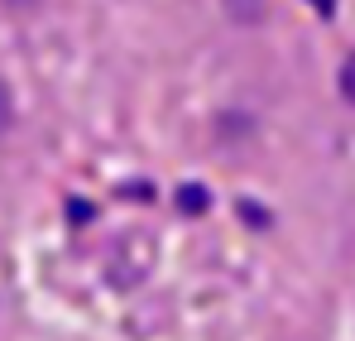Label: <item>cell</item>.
Segmentation results:
<instances>
[{
	"mask_svg": "<svg viewBox=\"0 0 355 341\" xmlns=\"http://www.w3.org/2000/svg\"><path fill=\"white\" fill-rule=\"evenodd\" d=\"M211 130H216V144H226V149H231V144H250L259 125H254V115H250V111H221Z\"/></svg>",
	"mask_w": 355,
	"mask_h": 341,
	"instance_id": "cell-1",
	"label": "cell"
},
{
	"mask_svg": "<svg viewBox=\"0 0 355 341\" xmlns=\"http://www.w3.org/2000/svg\"><path fill=\"white\" fill-rule=\"evenodd\" d=\"M173 207L182 212V217H207V207H211V192H207L202 183H178Z\"/></svg>",
	"mask_w": 355,
	"mask_h": 341,
	"instance_id": "cell-2",
	"label": "cell"
},
{
	"mask_svg": "<svg viewBox=\"0 0 355 341\" xmlns=\"http://www.w3.org/2000/svg\"><path fill=\"white\" fill-rule=\"evenodd\" d=\"M221 10L236 19V29H254V24L269 15V5H264V0H221Z\"/></svg>",
	"mask_w": 355,
	"mask_h": 341,
	"instance_id": "cell-3",
	"label": "cell"
},
{
	"mask_svg": "<svg viewBox=\"0 0 355 341\" xmlns=\"http://www.w3.org/2000/svg\"><path fill=\"white\" fill-rule=\"evenodd\" d=\"M236 212L245 217V226H254V231L274 226V212H269V207H259V202H250V197H240V202H236Z\"/></svg>",
	"mask_w": 355,
	"mask_h": 341,
	"instance_id": "cell-4",
	"label": "cell"
},
{
	"mask_svg": "<svg viewBox=\"0 0 355 341\" xmlns=\"http://www.w3.org/2000/svg\"><path fill=\"white\" fill-rule=\"evenodd\" d=\"M10 120H15V92H10V82L0 77V135L10 130Z\"/></svg>",
	"mask_w": 355,
	"mask_h": 341,
	"instance_id": "cell-5",
	"label": "cell"
},
{
	"mask_svg": "<svg viewBox=\"0 0 355 341\" xmlns=\"http://www.w3.org/2000/svg\"><path fill=\"white\" fill-rule=\"evenodd\" d=\"M67 217H72V226H87V222L96 217V207H92V202H77V197H67Z\"/></svg>",
	"mask_w": 355,
	"mask_h": 341,
	"instance_id": "cell-6",
	"label": "cell"
},
{
	"mask_svg": "<svg viewBox=\"0 0 355 341\" xmlns=\"http://www.w3.org/2000/svg\"><path fill=\"white\" fill-rule=\"evenodd\" d=\"M341 97H346V101L355 106V53L341 63Z\"/></svg>",
	"mask_w": 355,
	"mask_h": 341,
	"instance_id": "cell-7",
	"label": "cell"
},
{
	"mask_svg": "<svg viewBox=\"0 0 355 341\" xmlns=\"http://www.w3.org/2000/svg\"><path fill=\"white\" fill-rule=\"evenodd\" d=\"M39 5H44V0H0V10H5V15H34Z\"/></svg>",
	"mask_w": 355,
	"mask_h": 341,
	"instance_id": "cell-8",
	"label": "cell"
},
{
	"mask_svg": "<svg viewBox=\"0 0 355 341\" xmlns=\"http://www.w3.org/2000/svg\"><path fill=\"white\" fill-rule=\"evenodd\" d=\"M312 5H317V15H322V19H331V15H336V0H312Z\"/></svg>",
	"mask_w": 355,
	"mask_h": 341,
	"instance_id": "cell-9",
	"label": "cell"
}]
</instances>
